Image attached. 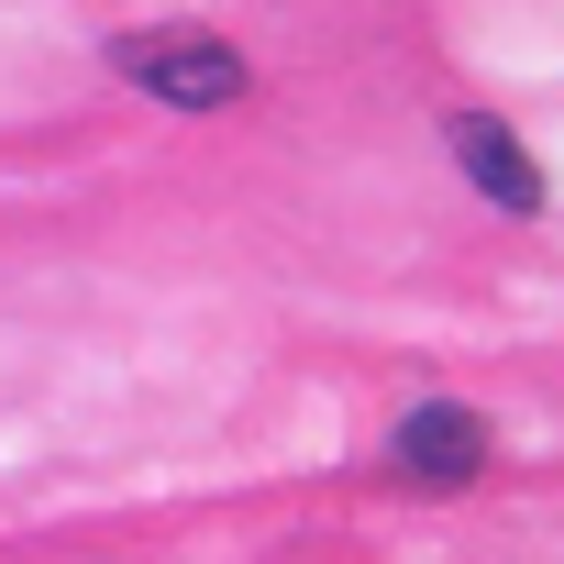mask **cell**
I'll use <instances>...</instances> for the list:
<instances>
[{"label": "cell", "instance_id": "3957f363", "mask_svg": "<svg viewBox=\"0 0 564 564\" xmlns=\"http://www.w3.org/2000/svg\"><path fill=\"white\" fill-rule=\"evenodd\" d=\"M454 166L476 177V199H498V210H542V166H531V144H520L509 122L454 111Z\"/></svg>", "mask_w": 564, "mask_h": 564}, {"label": "cell", "instance_id": "7a4b0ae2", "mask_svg": "<svg viewBox=\"0 0 564 564\" xmlns=\"http://www.w3.org/2000/svg\"><path fill=\"white\" fill-rule=\"evenodd\" d=\"M399 476H421V487H476V476H487V421H476L465 399H421V410L399 421Z\"/></svg>", "mask_w": 564, "mask_h": 564}, {"label": "cell", "instance_id": "6da1fadb", "mask_svg": "<svg viewBox=\"0 0 564 564\" xmlns=\"http://www.w3.org/2000/svg\"><path fill=\"white\" fill-rule=\"evenodd\" d=\"M122 56V78L144 89V100H166V111H221V100H243V56L221 45V34H133V45H111Z\"/></svg>", "mask_w": 564, "mask_h": 564}]
</instances>
